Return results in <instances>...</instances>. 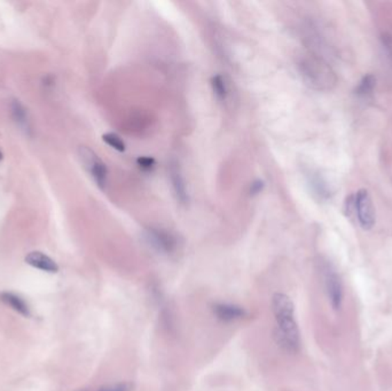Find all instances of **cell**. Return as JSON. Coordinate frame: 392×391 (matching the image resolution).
I'll return each mask as SVG.
<instances>
[{
    "label": "cell",
    "instance_id": "8fae6325",
    "mask_svg": "<svg viewBox=\"0 0 392 391\" xmlns=\"http://www.w3.org/2000/svg\"><path fill=\"white\" fill-rule=\"evenodd\" d=\"M0 299H1L6 306H10L14 311H17V313H20L22 316H30L29 306H28V304H26L24 299H21L20 296L5 292V293L0 294Z\"/></svg>",
    "mask_w": 392,
    "mask_h": 391
},
{
    "label": "cell",
    "instance_id": "d6986e66",
    "mask_svg": "<svg viewBox=\"0 0 392 391\" xmlns=\"http://www.w3.org/2000/svg\"><path fill=\"white\" fill-rule=\"evenodd\" d=\"M1 158H3V154H1V153H0V161H1Z\"/></svg>",
    "mask_w": 392,
    "mask_h": 391
},
{
    "label": "cell",
    "instance_id": "9c48e42d",
    "mask_svg": "<svg viewBox=\"0 0 392 391\" xmlns=\"http://www.w3.org/2000/svg\"><path fill=\"white\" fill-rule=\"evenodd\" d=\"M307 181L310 191L312 192L316 200L321 201V202L330 200V195H332L330 185L319 172H314V170L307 172Z\"/></svg>",
    "mask_w": 392,
    "mask_h": 391
},
{
    "label": "cell",
    "instance_id": "52a82bcc",
    "mask_svg": "<svg viewBox=\"0 0 392 391\" xmlns=\"http://www.w3.org/2000/svg\"><path fill=\"white\" fill-rule=\"evenodd\" d=\"M168 172L176 199H177L179 203L186 206L188 203V201H189V195H188L187 185H186V181H185L182 167L179 165V162L176 161V160H171L170 163H169Z\"/></svg>",
    "mask_w": 392,
    "mask_h": 391
},
{
    "label": "cell",
    "instance_id": "5bb4252c",
    "mask_svg": "<svg viewBox=\"0 0 392 391\" xmlns=\"http://www.w3.org/2000/svg\"><path fill=\"white\" fill-rule=\"evenodd\" d=\"M103 140L107 145L114 148L115 151H119V153L126 151V142H123L121 137L116 135V133H112V132H110V133H105V135H103Z\"/></svg>",
    "mask_w": 392,
    "mask_h": 391
},
{
    "label": "cell",
    "instance_id": "5b68a950",
    "mask_svg": "<svg viewBox=\"0 0 392 391\" xmlns=\"http://www.w3.org/2000/svg\"><path fill=\"white\" fill-rule=\"evenodd\" d=\"M79 158L82 161L84 168L92 176L93 181L101 190H105L108 178V169L105 167L98 155L86 146H80L78 149Z\"/></svg>",
    "mask_w": 392,
    "mask_h": 391
},
{
    "label": "cell",
    "instance_id": "2e32d148",
    "mask_svg": "<svg viewBox=\"0 0 392 391\" xmlns=\"http://www.w3.org/2000/svg\"><path fill=\"white\" fill-rule=\"evenodd\" d=\"M132 387L129 383H116V385H105L99 391H131Z\"/></svg>",
    "mask_w": 392,
    "mask_h": 391
},
{
    "label": "cell",
    "instance_id": "7a4b0ae2",
    "mask_svg": "<svg viewBox=\"0 0 392 391\" xmlns=\"http://www.w3.org/2000/svg\"><path fill=\"white\" fill-rule=\"evenodd\" d=\"M297 68L304 83L310 89L327 92L336 86V74L330 63L316 53H309L302 56L297 63Z\"/></svg>",
    "mask_w": 392,
    "mask_h": 391
},
{
    "label": "cell",
    "instance_id": "277c9868",
    "mask_svg": "<svg viewBox=\"0 0 392 391\" xmlns=\"http://www.w3.org/2000/svg\"><path fill=\"white\" fill-rule=\"evenodd\" d=\"M350 209L356 215L359 226L365 231L372 230L375 225V208L372 197L367 190H359L356 194L350 197Z\"/></svg>",
    "mask_w": 392,
    "mask_h": 391
},
{
    "label": "cell",
    "instance_id": "7c38bea8",
    "mask_svg": "<svg viewBox=\"0 0 392 391\" xmlns=\"http://www.w3.org/2000/svg\"><path fill=\"white\" fill-rule=\"evenodd\" d=\"M375 86V76L368 74V75H365L363 78L360 79V82L358 83L356 90H355V93L358 98L363 99V100L364 99L370 98L374 93Z\"/></svg>",
    "mask_w": 392,
    "mask_h": 391
},
{
    "label": "cell",
    "instance_id": "30bf717a",
    "mask_svg": "<svg viewBox=\"0 0 392 391\" xmlns=\"http://www.w3.org/2000/svg\"><path fill=\"white\" fill-rule=\"evenodd\" d=\"M26 263L45 272L56 273L59 271L58 264L51 257L40 251H31L28 253L26 256Z\"/></svg>",
    "mask_w": 392,
    "mask_h": 391
},
{
    "label": "cell",
    "instance_id": "3957f363",
    "mask_svg": "<svg viewBox=\"0 0 392 391\" xmlns=\"http://www.w3.org/2000/svg\"><path fill=\"white\" fill-rule=\"evenodd\" d=\"M318 267L330 306L335 311H340L344 301V290L340 273L337 272L336 267H334L330 260L325 258L319 260Z\"/></svg>",
    "mask_w": 392,
    "mask_h": 391
},
{
    "label": "cell",
    "instance_id": "8992f818",
    "mask_svg": "<svg viewBox=\"0 0 392 391\" xmlns=\"http://www.w3.org/2000/svg\"><path fill=\"white\" fill-rule=\"evenodd\" d=\"M146 241L153 249L164 255H171L178 248V239L169 231L151 227L145 232Z\"/></svg>",
    "mask_w": 392,
    "mask_h": 391
},
{
    "label": "cell",
    "instance_id": "6da1fadb",
    "mask_svg": "<svg viewBox=\"0 0 392 391\" xmlns=\"http://www.w3.org/2000/svg\"><path fill=\"white\" fill-rule=\"evenodd\" d=\"M272 313L275 320L274 338L278 345L288 353H297L300 349V333L295 318V306L286 294H274Z\"/></svg>",
    "mask_w": 392,
    "mask_h": 391
},
{
    "label": "cell",
    "instance_id": "9a60e30c",
    "mask_svg": "<svg viewBox=\"0 0 392 391\" xmlns=\"http://www.w3.org/2000/svg\"><path fill=\"white\" fill-rule=\"evenodd\" d=\"M139 167L145 170V172H152L153 169L155 168L156 162L153 158L149 156H140L137 160Z\"/></svg>",
    "mask_w": 392,
    "mask_h": 391
},
{
    "label": "cell",
    "instance_id": "ac0fdd59",
    "mask_svg": "<svg viewBox=\"0 0 392 391\" xmlns=\"http://www.w3.org/2000/svg\"><path fill=\"white\" fill-rule=\"evenodd\" d=\"M264 188V183L262 181H256L251 184L250 186V193L253 195L258 194V193H261L263 191Z\"/></svg>",
    "mask_w": 392,
    "mask_h": 391
},
{
    "label": "cell",
    "instance_id": "4fadbf2b",
    "mask_svg": "<svg viewBox=\"0 0 392 391\" xmlns=\"http://www.w3.org/2000/svg\"><path fill=\"white\" fill-rule=\"evenodd\" d=\"M211 86L214 90V96L219 101L225 102L228 100L230 92H228V83L224 76L214 75L211 78Z\"/></svg>",
    "mask_w": 392,
    "mask_h": 391
},
{
    "label": "cell",
    "instance_id": "ba28073f",
    "mask_svg": "<svg viewBox=\"0 0 392 391\" xmlns=\"http://www.w3.org/2000/svg\"><path fill=\"white\" fill-rule=\"evenodd\" d=\"M212 313L216 318L223 322H233L247 316V311L242 306L231 303H216L212 306Z\"/></svg>",
    "mask_w": 392,
    "mask_h": 391
},
{
    "label": "cell",
    "instance_id": "e0dca14e",
    "mask_svg": "<svg viewBox=\"0 0 392 391\" xmlns=\"http://www.w3.org/2000/svg\"><path fill=\"white\" fill-rule=\"evenodd\" d=\"M382 47L384 49L386 56L392 61V36H390V35H383Z\"/></svg>",
    "mask_w": 392,
    "mask_h": 391
}]
</instances>
